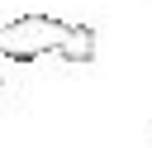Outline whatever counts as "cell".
I'll return each instance as SVG.
<instances>
[{"label":"cell","instance_id":"6da1fadb","mask_svg":"<svg viewBox=\"0 0 152 148\" xmlns=\"http://www.w3.org/2000/svg\"><path fill=\"white\" fill-rule=\"evenodd\" d=\"M71 24L57 14H19L10 24H0V57L10 62H38L48 53H62Z\"/></svg>","mask_w":152,"mask_h":148},{"label":"cell","instance_id":"7a4b0ae2","mask_svg":"<svg viewBox=\"0 0 152 148\" xmlns=\"http://www.w3.org/2000/svg\"><path fill=\"white\" fill-rule=\"evenodd\" d=\"M57 57L62 62H95V29L90 24H71V33H66Z\"/></svg>","mask_w":152,"mask_h":148},{"label":"cell","instance_id":"3957f363","mask_svg":"<svg viewBox=\"0 0 152 148\" xmlns=\"http://www.w3.org/2000/svg\"><path fill=\"white\" fill-rule=\"evenodd\" d=\"M147 148H152V143H147Z\"/></svg>","mask_w":152,"mask_h":148}]
</instances>
